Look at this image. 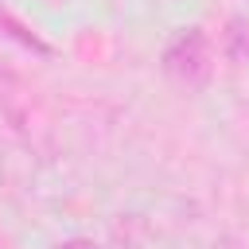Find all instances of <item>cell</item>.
Listing matches in <instances>:
<instances>
[{
    "label": "cell",
    "mask_w": 249,
    "mask_h": 249,
    "mask_svg": "<svg viewBox=\"0 0 249 249\" xmlns=\"http://www.w3.org/2000/svg\"><path fill=\"white\" fill-rule=\"evenodd\" d=\"M163 70L171 82L187 89H202L214 74V51L202 27H183L167 47H163Z\"/></svg>",
    "instance_id": "1"
},
{
    "label": "cell",
    "mask_w": 249,
    "mask_h": 249,
    "mask_svg": "<svg viewBox=\"0 0 249 249\" xmlns=\"http://www.w3.org/2000/svg\"><path fill=\"white\" fill-rule=\"evenodd\" d=\"M58 249H97V245H93L89 237H70V241H62Z\"/></svg>",
    "instance_id": "2"
}]
</instances>
